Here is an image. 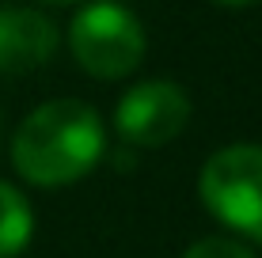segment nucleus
<instances>
[{"label": "nucleus", "instance_id": "39448f33", "mask_svg": "<svg viewBox=\"0 0 262 258\" xmlns=\"http://www.w3.org/2000/svg\"><path fill=\"white\" fill-rule=\"evenodd\" d=\"M57 27L34 8H0V73H27L57 53Z\"/></svg>", "mask_w": 262, "mask_h": 258}, {"label": "nucleus", "instance_id": "1a4fd4ad", "mask_svg": "<svg viewBox=\"0 0 262 258\" xmlns=\"http://www.w3.org/2000/svg\"><path fill=\"white\" fill-rule=\"evenodd\" d=\"M42 4H61L65 8V4H80V0H42Z\"/></svg>", "mask_w": 262, "mask_h": 258}, {"label": "nucleus", "instance_id": "7ed1b4c3", "mask_svg": "<svg viewBox=\"0 0 262 258\" xmlns=\"http://www.w3.org/2000/svg\"><path fill=\"white\" fill-rule=\"evenodd\" d=\"M69 50L84 73L122 80L144 61V27L118 0H95L76 12L69 27Z\"/></svg>", "mask_w": 262, "mask_h": 258}, {"label": "nucleus", "instance_id": "6e6552de", "mask_svg": "<svg viewBox=\"0 0 262 258\" xmlns=\"http://www.w3.org/2000/svg\"><path fill=\"white\" fill-rule=\"evenodd\" d=\"M213 4H224V8H247V4H255V0H213Z\"/></svg>", "mask_w": 262, "mask_h": 258}, {"label": "nucleus", "instance_id": "423d86ee", "mask_svg": "<svg viewBox=\"0 0 262 258\" xmlns=\"http://www.w3.org/2000/svg\"><path fill=\"white\" fill-rule=\"evenodd\" d=\"M34 236V213L31 201L12 182H0V258H15L27 251Z\"/></svg>", "mask_w": 262, "mask_h": 258}, {"label": "nucleus", "instance_id": "f03ea898", "mask_svg": "<svg viewBox=\"0 0 262 258\" xmlns=\"http://www.w3.org/2000/svg\"><path fill=\"white\" fill-rule=\"evenodd\" d=\"M202 205L224 228L262 243V145H228L198 175Z\"/></svg>", "mask_w": 262, "mask_h": 258}, {"label": "nucleus", "instance_id": "0eeeda50", "mask_svg": "<svg viewBox=\"0 0 262 258\" xmlns=\"http://www.w3.org/2000/svg\"><path fill=\"white\" fill-rule=\"evenodd\" d=\"M183 258H255V251L232 236H205L194 247H186Z\"/></svg>", "mask_w": 262, "mask_h": 258}, {"label": "nucleus", "instance_id": "20e7f679", "mask_svg": "<svg viewBox=\"0 0 262 258\" xmlns=\"http://www.w3.org/2000/svg\"><path fill=\"white\" fill-rule=\"evenodd\" d=\"M190 122V99L175 80H141L114 106V129L137 148L175 140Z\"/></svg>", "mask_w": 262, "mask_h": 258}, {"label": "nucleus", "instance_id": "f257e3e1", "mask_svg": "<svg viewBox=\"0 0 262 258\" xmlns=\"http://www.w3.org/2000/svg\"><path fill=\"white\" fill-rule=\"evenodd\" d=\"M106 148L103 118L84 99H50L34 106L12 137V163L34 186L80 182Z\"/></svg>", "mask_w": 262, "mask_h": 258}]
</instances>
